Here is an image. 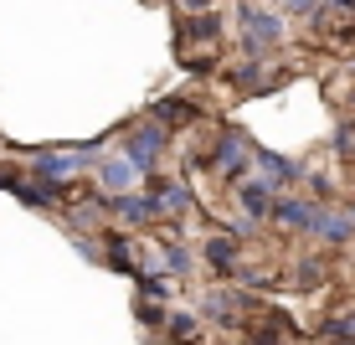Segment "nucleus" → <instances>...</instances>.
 I'll return each mask as SVG.
<instances>
[{
  "instance_id": "f257e3e1",
  "label": "nucleus",
  "mask_w": 355,
  "mask_h": 345,
  "mask_svg": "<svg viewBox=\"0 0 355 345\" xmlns=\"http://www.w3.org/2000/svg\"><path fill=\"white\" fill-rule=\"evenodd\" d=\"M237 26H242V36H248V57L252 62L268 57V47H278V36H284V21L268 16V10H252V6L237 10Z\"/></svg>"
},
{
  "instance_id": "f03ea898",
  "label": "nucleus",
  "mask_w": 355,
  "mask_h": 345,
  "mask_svg": "<svg viewBox=\"0 0 355 345\" xmlns=\"http://www.w3.org/2000/svg\"><path fill=\"white\" fill-rule=\"evenodd\" d=\"M160 150H165V129L155 124V129H139V134H129L124 140V160L134 170H150L155 160H160Z\"/></svg>"
},
{
  "instance_id": "7ed1b4c3",
  "label": "nucleus",
  "mask_w": 355,
  "mask_h": 345,
  "mask_svg": "<svg viewBox=\"0 0 355 345\" xmlns=\"http://www.w3.org/2000/svg\"><path fill=\"white\" fill-rule=\"evenodd\" d=\"M216 165H222V176H232L242 186L248 180V134H222L216 140Z\"/></svg>"
},
{
  "instance_id": "20e7f679",
  "label": "nucleus",
  "mask_w": 355,
  "mask_h": 345,
  "mask_svg": "<svg viewBox=\"0 0 355 345\" xmlns=\"http://www.w3.org/2000/svg\"><path fill=\"white\" fill-rule=\"evenodd\" d=\"M134 176H139V170H134L124 155H114V160H103V165H98V186H103L108 196H129Z\"/></svg>"
},
{
  "instance_id": "39448f33",
  "label": "nucleus",
  "mask_w": 355,
  "mask_h": 345,
  "mask_svg": "<svg viewBox=\"0 0 355 345\" xmlns=\"http://www.w3.org/2000/svg\"><path fill=\"white\" fill-rule=\"evenodd\" d=\"M309 232H314V237H324V242H350V237H355V217H340V212H314Z\"/></svg>"
},
{
  "instance_id": "423d86ee",
  "label": "nucleus",
  "mask_w": 355,
  "mask_h": 345,
  "mask_svg": "<svg viewBox=\"0 0 355 345\" xmlns=\"http://www.w3.org/2000/svg\"><path fill=\"white\" fill-rule=\"evenodd\" d=\"M258 165H263V180L268 186H288V180H299V165L284 155H273V150H258Z\"/></svg>"
},
{
  "instance_id": "0eeeda50",
  "label": "nucleus",
  "mask_w": 355,
  "mask_h": 345,
  "mask_svg": "<svg viewBox=\"0 0 355 345\" xmlns=\"http://www.w3.org/2000/svg\"><path fill=\"white\" fill-rule=\"evenodd\" d=\"M268 217H278L284 227H309L314 221V206L309 201H293V196H273V212Z\"/></svg>"
},
{
  "instance_id": "6e6552de",
  "label": "nucleus",
  "mask_w": 355,
  "mask_h": 345,
  "mask_svg": "<svg viewBox=\"0 0 355 345\" xmlns=\"http://www.w3.org/2000/svg\"><path fill=\"white\" fill-rule=\"evenodd\" d=\"M206 263H211L216 274H232V268H237V242H232V237L206 242Z\"/></svg>"
},
{
  "instance_id": "1a4fd4ad",
  "label": "nucleus",
  "mask_w": 355,
  "mask_h": 345,
  "mask_svg": "<svg viewBox=\"0 0 355 345\" xmlns=\"http://www.w3.org/2000/svg\"><path fill=\"white\" fill-rule=\"evenodd\" d=\"M237 201L248 206L252 217H268V212H273V196H268L258 180H242V186H237Z\"/></svg>"
},
{
  "instance_id": "9d476101",
  "label": "nucleus",
  "mask_w": 355,
  "mask_h": 345,
  "mask_svg": "<svg viewBox=\"0 0 355 345\" xmlns=\"http://www.w3.org/2000/svg\"><path fill=\"white\" fill-rule=\"evenodd\" d=\"M108 263L119 274H134V258H129V237H108Z\"/></svg>"
},
{
  "instance_id": "9b49d317",
  "label": "nucleus",
  "mask_w": 355,
  "mask_h": 345,
  "mask_svg": "<svg viewBox=\"0 0 355 345\" xmlns=\"http://www.w3.org/2000/svg\"><path fill=\"white\" fill-rule=\"evenodd\" d=\"M155 114L170 119V124H186V119H196V108H191V103H175V98H165V103H155Z\"/></svg>"
},
{
  "instance_id": "f8f14e48",
  "label": "nucleus",
  "mask_w": 355,
  "mask_h": 345,
  "mask_svg": "<svg viewBox=\"0 0 355 345\" xmlns=\"http://www.w3.org/2000/svg\"><path fill=\"white\" fill-rule=\"evenodd\" d=\"M165 274H191V253L186 248H165Z\"/></svg>"
},
{
  "instance_id": "ddd939ff",
  "label": "nucleus",
  "mask_w": 355,
  "mask_h": 345,
  "mask_svg": "<svg viewBox=\"0 0 355 345\" xmlns=\"http://www.w3.org/2000/svg\"><path fill=\"white\" fill-rule=\"evenodd\" d=\"M320 278H324V268H320V263H304V268H299V283H304V289H314Z\"/></svg>"
},
{
  "instance_id": "4468645a",
  "label": "nucleus",
  "mask_w": 355,
  "mask_h": 345,
  "mask_svg": "<svg viewBox=\"0 0 355 345\" xmlns=\"http://www.w3.org/2000/svg\"><path fill=\"white\" fill-rule=\"evenodd\" d=\"M191 330H196L191 314H175V319H170V335H191Z\"/></svg>"
},
{
  "instance_id": "2eb2a0df",
  "label": "nucleus",
  "mask_w": 355,
  "mask_h": 345,
  "mask_svg": "<svg viewBox=\"0 0 355 345\" xmlns=\"http://www.w3.org/2000/svg\"><path fill=\"white\" fill-rule=\"evenodd\" d=\"M314 6H320V0H288V10H299V16H309Z\"/></svg>"
},
{
  "instance_id": "dca6fc26",
  "label": "nucleus",
  "mask_w": 355,
  "mask_h": 345,
  "mask_svg": "<svg viewBox=\"0 0 355 345\" xmlns=\"http://www.w3.org/2000/svg\"><path fill=\"white\" fill-rule=\"evenodd\" d=\"M206 6L211 0H180V10H196V16H206Z\"/></svg>"
}]
</instances>
